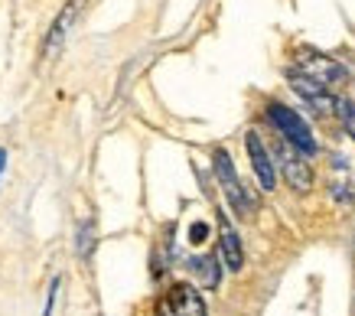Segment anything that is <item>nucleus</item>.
<instances>
[{
    "mask_svg": "<svg viewBox=\"0 0 355 316\" xmlns=\"http://www.w3.org/2000/svg\"><path fill=\"white\" fill-rule=\"evenodd\" d=\"M329 193L339 206H352V179H349V166L343 157L333 160V176H329Z\"/></svg>",
    "mask_w": 355,
    "mask_h": 316,
    "instance_id": "10",
    "label": "nucleus"
},
{
    "mask_svg": "<svg viewBox=\"0 0 355 316\" xmlns=\"http://www.w3.org/2000/svg\"><path fill=\"white\" fill-rule=\"evenodd\" d=\"M291 85H293V91H297L306 105H313L320 114H333L336 105H339V98H333V95H329V88H323L320 82H313V78L300 76V72H291Z\"/></svg>",
    "mask_w": 355,
    "mask_h": 316,
    "instance_id": "5",
    "label": "nucleus"
},
{
    "mask_svg": "<svg viewBox=\"0 0 355 316\" xmlns=\"http://www.w3.org/2000/svg\"><path fill=\"white\" fill-rule=\"evenodd\" d=\"M297 72L313 78V82H320L323 88L339 85V82L349 78V69H345L339 59L316 53V49H300V53H297Z\"/></svg>",
    "mask_w": 355,
    "mask_h": 316,
    "instance_id": "2",
    "label": "nucleus"
},
{
    "mask_svg": "<svg viewBox=\"0 0 355 316\" xmlns=\"http://www.w3.org/2000/svg\"><path fill=\"white\" fill-rule=\"evenodd\" d=\"M157 316H170V306H166V304L157 306Z\"/></svg>",
    "mask_w": 355,
    "mask_h": 316,
    "instance_id": "15",
    "label": "nucleus"
},
{
    "mask_svg": "<svg viewBox=\"0 0 355 316\" xmlns=\"http://www.w3.org/2000/svg\"><path fill=\"white\" fill-rule=\"evenodd\" d=\"M336 114L343 118V128L349 131V137H355V101L339 98V105H336Z\"/></svg>",
    "mask_w": 355,
    "mask_h": 316,
    "instance_id": "12",
    "label": "nucleus"
},
{
    "mask_svg": "<svg viewBox=\"0 0 355 316\" xmlns=\"http://www.w3.org/2000/svg\"><path fill=\"white\" fill-rule=\"evenodd\" d=\"M205 235H209V225H202V222H196L193 229H189V238L199 245V241H205Z\"/></svg>",
    "mask_w": 355,
    "mask_h": 316,
    "instance_id": "14",
    "label": "nucleus"
},
{
    "mask_svg": "<svg viewBox=\"0 0 355 316\" xmlns=\"http://www.w3.org/2000/svg\"><path fill=\"white\" fill-rule=\"evenodd\" d=\"M212 160H216L218 186H222L225 199L232 202V209H235L238 216H251V212H254V199L248 196V189L241 186V179H238V173H235V166H232V157H228V150H222V147H218V150L212 153Z\"/></svg>",
    "mask_w": 355,
    "mask_h": 316,
    "instance_id": "3",
    "label": "nucleus"
},
{
    "mask_svg": "<svg viewBox=\"0 0 355 316\" xmlns=\"http://www.w3.org/2000/svg\"><path fill=\"white\" fill-rule=\"evenodd\" d=\"M193 274L199 277V281L205 283V287H218V281H222V271H218V261L212 258V254H202V258H193Z\"/></svg>",
    "mask_w": 355,
    "mask_h": 316,
    "instance_id": "11",
    "label": "nucleus"
},
{
    "mask_svg": "<svg viewBox=\"0 0 355 316\" xmlns=\"http://www.w3.org/2000/svg\"><path fill=\"white\" fill-rule=\"evenodd\" d=\"M92 245H95V241H92V222H85V235L78 231V254L85 258L88 251H92Z\"/></svg>",
    "mask_w": 355,
    "mask_h": 316,
    "instance_id": "13",
    "label": "nucleus"
},
{
    "mask_svg": "<svg viewBox=\"0 0 355 316\" xmlns=\"http://www.w3.org/2000/svg\"><path fill=\"white\" fill-rule=\"evenodd\" d=\"M248 143V157H251V166H254V176H258L261 189H274V183H277V170H274V164H270V153L268 147H264V141H261L254 131H248L245 137Z\"/></svg>",
    "mask_w": 355,
    "mask_h": 316,
    "instance_id": "6",
    "label": "nucleus"
},
{
    "mask_svg": "<svg viewBox=\"0 0 355 316\" xmlns=\"http://www.w3.org/2000/svg\"><path fill=\"white\" fill-rule=\"evenodd\" d=\"M76 7H78V0H72V3H69V7L59 13V20L53 23V30H49V36H46V46H43V55H46V59H53V55L59 53V46H62V40H65V30H69V26H72V20H76Z\"/></svg>",
    "mask_w": 355,
    "mask_h": 316,
    "instance_id": "9",
    "label": "nucleus"
},
{
    "mask_svg": "<svg viewBox=\"0 0 355 316\" xmlns=\"http://www.w3.org/2000/svg\"><path fill=\"white\" fill-rule=\"evenodd\" d=\"M166 306H170V316H209L199 290L189 283H173Z\"/></svg>",
    "mask_w": 355,
    "mask_h": 316,
    "instance_id": "7",
    "label": "nucleus"
},
{
    "mask_svg": "<svg viewBox=\"0 0 355 316\" xmlns=\"http://www.w3.org/2000/svg\"><path fill=\"white\" fill-rule=\"evenodd\" d=\"M277 164H280V173H284V179H287L291 189H297V193H310L313 170H310V164L303 160V153L297 150L293 143L284 141L277 147Z\"/></svg>",
    "mask_w": 355,
    "mask_h": 316,
    "instance_id": "4",
    "label": "nucleus"
},
{
    "mask_svg": "<svg viewBox=\"0 0 355 316\" xmlns=\"http://www.w3.org/2000/svg\"><path fill=\"white\" fill-rule=\"evenodd\" d=\"M268 118L274 121V128L280 131V137H284L287 143H293V147H297L303 157L316 153V141H313V131L306 128V121H303L297 111H291L287 105H277V101H270V105H268Z\"/></svg>",
    "mask_w": 355,
    "mask_h": 316,
    "instance_id": "1",
    "label": "nucleus"
},
{
    "mask_svg": "<svg viewBox=\"0 0 355 316\" xmlns=\"http://www.w3.org/2000/svg\"><path fill=\"white\" fill-rule=\"evenodd\" d=\"M3 164H7V153L0 150V173H3Z\"/></svg>",
    "mask_w": 355,
    "mask_h": 316,
    "instance_id": "16",
    "label": "nucleus"
},
{
    "mask_svg": "<svg viewBox=\"0 0 355 316\" xmlns=\"http://www.w3.org/2000/svg\"><path fill=\"white\" fill-rule=\"evenodd\" d=\"M218 248H222V261H225L228 271H241V264H245L241 238H238V231L232 229L228 216H222V212H218Z\"/></svg>",
    "mask_w": 355,
    "mask_h": 316,
    "instance_id": "8",
    "label": "nucleus"
}]
</instances>
